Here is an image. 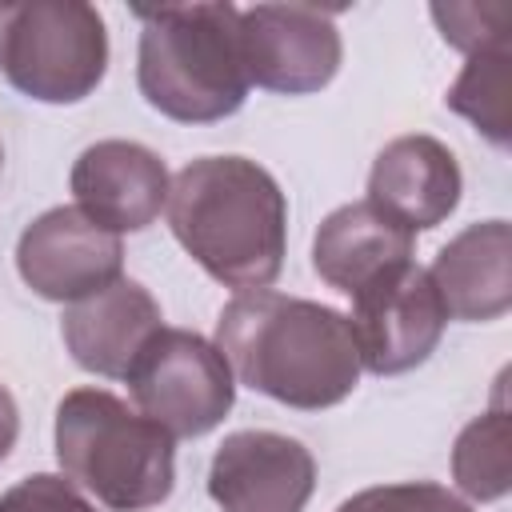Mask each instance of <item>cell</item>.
<instances>
[{"label":"cell","mask_w":512,"mask_h":512,"mask_svg":"<svg viewBox=\"0 0 512 512\" xmlns=\"http://www.w3.org/2000/svg\"><path fill=\"white\" fill-rule=\"evenodd\" d=\"M16 436H20V412L12 392L0 384V460H8V452L16 448Z\"/></svg>","instance_id":"21"},{"label":"cell","mask_w":512,"mask_h":512,"mask_svg":"<svg viewBox=\"0 0 512 512\" xmlns=\"http://www.w3.org/2000/svg\"><path fill=\"white\" fill-rule=\"evenodd\" d=\"M412 252H416V232H408L368 200L340 204L320 220L312 236L316 276L344 296H356L364 284L408 264Z\"/></svg>","instance_id":"15"},{"label":"cell","mask_w":512,"mask_h":512,"mask_svg":"<svg viewBox=\"0 0 512 512\" xmlns=\"http://www.w3.org/2000/svg\"><path fill=\"white\" fill-rule=\"evenodd\" d=\"M444 104L456 116L472 120L488 144L508 148V140H512V56H508V44L472 52L468 64L460 68L456 84L448 88Z\"/></svg>","instance_id":"16"},{"label":"cell","mask_w":512,"mask_h":512,"mask_svg":"<svg viewBox=\"0 0 512 512\" xmlns=\"http://www.w3.org/2000/svg\"><path fill=\"white\" fill-rule=\"evenodd\" d=\"M452 480L476 504H492V500L508 496V484H512V420H508L504 404H496L492 412L464 424V432L456 436V448H452Z\"/></svg>","instance_id":"17"},{"label":"cell","mask_w":512,"mask_h":512,"mask_svg":"<svg viewBox=\"0 0 512 512\" xmlns=\"http://www.w3.org/2000/svg\"><path fill=\"white\" fill-rule=\"evenodd\" d=\"M336 512H472L456 492L432 480H404V484H376L348 496Z\"/></svg>","instance_id":"19"},{"label":"cell","mask_w":512,"mask_h":512,"mask_svg":"<svg viewBox=\"0 0 512 512\" xmlns=\"http://www.w3.org/2000/svg\"><path fill=\"white\" fill-rule=\"evenodd\" d=\"M0 512H96V504L72 480L36 472L0 492Z\"/></svg>","instance_id":"20"},{"label":"cell","mask_w":512,"mask_h":512,"mask_svg":"<svg viewBox=\"0 0 512 512\" xmlns=\"http://www.w3.org/2000/svg\"><path fill=\"white\" fill-rule=\"evenodd\" d=\"M464 192L460 164L452 148L436 136L412 132L388 140L368 172V204H376L384 216L404 224L408 232H424L444 224Z\"/></svg>","instance_id":"12"},{"label":"cell","mask_w":512,"mask_h":512,"mask_svg":"<svg viewBox=\"0 0 512 512\" xmlns=\"http://www.w3.org/2000/svg\"><path fill=\"white\" fill-rule=\"evenodd\" d=\"M240 60L248 84L280 96H308L332 84L344 40L332 12L312 4L240 8Z\"/></svg>","instance_id":"8"},{"label":"cell","mask_w":512,"mask_h":512,"mask_svg":"<svg viewBox=\"0 0 512 512\" xmlns=\"http://www.w3.org/2000/svg\"><path fill=\"white\" fill-rule=\"evenodd\" d=\"M160 328H164V316H160L156 296L128 276L68 304L60 320V336L72 360L84 372L104 376V380H124L140 348Z\"/></svg>","instance_id":"13"},{"label":"cell","mask_w":512,"mask_h":512,"mask_svg":"<svg viewBox=\"0 0 512 512\" xmlns=\"http://www.w3.org/2000/svg\"><path fill=\"white\" fill-rule=\"evenodd\" d=\"M68 188L76 196V208L92 224L120 236L156 224V216L168 204L172 176L148 144L96 140L76 156L68 172Z\"/></svg>","instance_id":"11"},{"label":"cell","mask_w":512,"mask_h":512,"mask_svg":"<svg viewBox=\"0 0 512 512\" xmlns=\"http://www.w3.org/2000/svg\"><path fill=\"white\" fill-rule=\"evenodd\" d=\"M132 16L140 20L136 84L148 108L176 124H216L244 108L252 84L236 4L132 8Z\"/></svg>","instance_id":"3"},{"label":"cell","mask_w":512,"mask_h":512,"mask_svg":"<svg viewBox=\"0 0 512 512\" xmlns=\"http://www.w3.org/2000/svg\"><path fill=\"white\" fill-rule=\"evenodd\" d=\"M348 324L360 368H368L372 376H400L436 352L448 312L428 268L408 260L352 296Z\"/></svg>","instance_id":"7"},{"label":"cell","mask_w":512,"mask_h":512,"mask_svg":"<svg viewBox=\"0 0 512 512\" xmlns=\"http://www.w3.org/2000/svg\"><path fill=\"white\" fill-rule=\"evenodd\" d=\"M60 476L112 512H144L172 496L176 440L104 388H72L56 404Z\"/></svg>","instance_id":"4"},{"label":"cell","mask_w":512,"mask_h":512,"mask_svg":"<svg viewBox=\"0 0 512 512\" xmlns=\"http://www.w3.org/2000/svg\"><path fill=\"white\" fill-rule=\"evenodd\" d=\"M16 272L36 296L76 304L124 276V244L116 232L92 224L76 204H60L20 232Z\"/></svg>","instance_id":"9"},{"label":"cell","mask_w":512,"mask_h":512,"mask_svg":"<svg viewBox=\"0 0 512 512\" xmlns=\"http://www.w3.org/2000/svg\"><path fill=\"white\" fill-rule=\"evenodd\" d=\"M0 164H4V148H0Z\"/></svg>","instance_id":"22"},{"label":"cell","mask_w":512,"mask_h":512,"mask_svg":"<svg viewBox=\"0 0 512 512\" xmlns=\"http://www.w3.org/2000/svg\"><path fill=\"white\" fill-rule=\"evenodd\" d=\"M136 412L156 420L172 440L212 432L236 400V376L220 348L188 328H160L128 368Z\"/></svg>","instance_id":"6"},{"label":"cell","mask_w":512,"mask_h":512,"mask_svg":"<svg viewBox=\"0 0 512 512\" xmlns=\"http://www.w3.org/2000/svg\"><path fill=\"white\" fill-rule=\"evenodd\" d=\"M212 344L244 388L300 412L348 400L364 372L344 312L272 288L236 292L220 308Z\"/></svg>","instance_id":"1"},{"label":"cell","mask_w":512,"mask_h":512,"mask_svg":"<svg viewBox=\"0 0 512 512\" xmlns=\"http://www.w3.org/2000/svg\"><path fill=\"white\" fill-rule=\"evenodd\" d=\"M312 488V452L296 436L268 428L224 436L208 464V496L224 512H304Z\"/></svg>","instance_id":"10"},{"label":"cell","mask_w":512,"mask_h":512,"mask_svg":"<svg viewBox=\"0 0 512 512\" xmlns=\"http://www.w3.org/2000/svg\"><path fill=\"white\" fill-rule=\"evenodd\" d=\"M108 72L104 16L84 0L0 4V76L28 100L80 104Z\"/></svg>","instance_id":"5"},{"label":"cell","mask_w":512,"mask_h":512,"mask_svg":"<svg viewBox=\"0 0 512 512\" xmlns=\"http://www.w3.org/2000/svg\"><path fill=\"white\" fill-rule=\"evenodd\" d=\"M432 20L440 24V36L460 48L464 56L508 44L512 8L508 4H432Z\"/></svg>","instance_id":"18"},{"label":"cell","mask_w":512,"mask_h":512,"mask_svg":"<svg viewBox=\"0 0 512 512\" xmlns=\"http://www.w3.org/2000/svg\"><path fill=\"white\" fill-rule=\"evenodd\" d=\"M176 244L224 288H268L288 252V200L268 168L248 156L188 160L168 188Z\"/></svg>","instance_id":"2"},{"label":"cell","mask_w":512,"mask_h":512,"mask_svg":"<svg viewBox=\"0 0 512 512\" xmlns=\"http://www.w3.org/2000/svg\"><path fill=\"white\" fill-rule=\"evenodd\" d=\"M440 304L464 324L500 320L512 308V228L508 220H480L456 232L428 268Z\"/></svg>","instance_id":"14"}]
</instances>
